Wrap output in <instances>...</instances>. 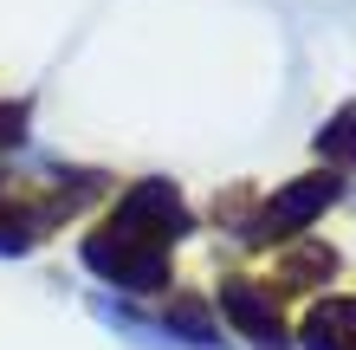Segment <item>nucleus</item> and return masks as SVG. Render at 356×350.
<instances>
[{"instance_id": "1", "label": "nucleus", "mask_w": 356, "mask_h": 350, "mask_svg": "<svg viewBox=\"0 0 356 350\" xmlns=\"http://www.w3.org/2000/svg\"><path fill=\"white\" fill-rule=\"evenodd\" d=\"M85 266L97 279L123 285V292H162L169 285V246H149V240H130L117 228H104L85 240Z\"/></svg>"}, {"instance_id": "2", "label": "nucleus", "mask_w": 356, "mask_h": 350, "mask_svg": "<svg viewBox=\"0 0 356 350\" xmlns=\"http://www.w3.org/2000/svg\"><path fill=\"white\" fill-rule=\"evenodd\" d=\"M111 228H117V234H130V240L169 246V240H181L188 228H195V214H188V201H181V189H175V182L149 175V182H136V189L117 201Z\"/></svg>"}, {"instance_id": "3", "label": "nucleus", "mask_w": 356, "mask_h": 350, "mask_svg": "<svg viewBox=\"0 0 356 350\" xmlns=\"http://www.w3.org/2000/svg\"><path fill=\"white\" fill-rule=\"evenodd\" d=\"M330 201H337V175H298L285 195H272V208L253 221V234H246V240H285V234L311 228Z\"/></svg>"}, {"instance_id": "4", "label": "nucleus", "mask_w": 356, "mask_h": 350, "mask_svg": "<svg viewBox=\"0 0 356 350\" xmlns=\"http://www.w3.org/2000/svg\"><path fill=\"white\" fill-rule=\"evenodd\" d=\"M220 312L234 318V331L253 344V350H285V324H279L272 299L259 292L253 279H227V285H220Z\"/></svg>"}, {"instance_id": "5", "label": "nucleus", "mask_w": 356, "mask_h": 350, "mask_svg": "<svg viewBox=\"0 0 356 350\" xmlns=\"http://www.w3.org/2000/svg\"><path fill=\"white\" fill-rule=\"evenodd\" d=\"M305 350H356V299H324L305 318Z\"/></svg>"}, {"instance_id": "6", "label": "nucleus", "mask_w": 356, "mask_h": 350, "mask_svg": "<svg viewBox=\"0 0 356 350\" xmlns=\"http://www.w3.org/2000/svg\"><path fill=\"white\" fill-rule=\"evenodd\" d=\"M318 156L337 162V169H356V104H343V111L318 130Z\"/></svg>"}, {"instance_id": "7", "label": "nucleus", "mask_w": 356, "mask_h": 350, "mask_svg": "<svg viewBox=\"0 0 356 350\" xmlns=\"http://www.w3.org/2000/svg\"><path fill=\"white\" fill-rule=\"evenodd\" d=\"M162 331H169V337H188V344H220V331H214V318H207L201 299H175L169 318H162Z\"/></svg>"}, {"instance_id": "8", "label": "nucleus", "mask_w": 356, "mask_h": 350, "mask_svg": "<svg viewBox=\"0 0 356 350\" xmlns=\"http://www.w3.org/2000/svg\"><path fill=\"white\" fill-rule=\"evenodd\" d=\"M39 240V214H26L13 201V189H0V253H26Z\"/></svg>"}, {"instance_id": "9", "label": "nucleus", "mask_w": 356, "mask_h": 350, "mask_svg": "<svg viewBox=\"0 0 356 350\" xmlns=\"http://www.w3.org/2000/svg\"><path fill=\"white\" fill-rule=\"evenodd\" d=\"M337 273V253H330V246H298V253L285 260V279L298 285V279H330Z\"/></svg>"}, {"instance_id": "10", "label": "nucleus", "mask_w": 356, "mask_h": 350, "mask_svg": "<svg viewBox=\"0 0 356 350\" xmlns=\"http://www.w3.org/2000/svg\"><path fill=\"white\" fill-rule=\"evenodd\" d=\"M19 136H26V104H0V150H13Z\"/></svg>"}]
</instances>
